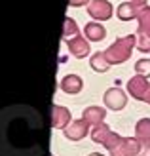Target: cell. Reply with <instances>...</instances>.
<instances>
[{
  "label": "cell",
  "instance_id": "obj_20",
  "mask_svg": "<svg viewBox=\"0 0 150 156\" xmlns=\"http://www.w3.org/2000/svg\"><path fill=\"white\" fill-rule=\"evenodd\" d=\"M139 156H150V147H146V149H143L141 151V154Z\"/></svg>",
  "mask_w": 150,
  "mask_h": 156
},
{
  "label": "cell",
  "instance_id": "obj_6",
  "mask_svg": "<svg viewBox=\"0 0 150 156\" xmlns=\"http://www.w3.org/2000/svg\"><path fill=\"white\" fill-rule=\"evenodd\" d=\"M88 13L97 21H105L112 17V6L106 0H91L88 4Z\"/></svg>",
  "mask_w": 150,
  "mask_h": 156
},
{
  "label": "cell",
  "instance_id": "obj_21",
  "mask_svg": "<svg viewBox=\"0 0 150 156\" xmlns=\"http://www.w3.org/2000/svg\"><path fill=\"white\" fill-rule=\"evenodd\" d=\"M135 4H139V6H146V0H133Z\"/></svg>",
  "mask_w": 150,
  "mask_h": 156
},
{
  "label": "cell",
  "instance_id": "obj_2",
  "mask_svg": "<svg viewBox=\"0 0 150 156\" xmlns=\"http://www.w3.org/2000/svg\"><path fill=\"white\" fill-rule=\"evenodd\" d=\"M91 139L95 143L103 145L105 149L110 152V156H139L143 151V145L135 137H120L114 133L106 124H99L93 126L91 129Z\"/></svg>",
  "mask_w": 150,
  "mask_h": 156
},
{
  "label": "cell",
  "instance_id": "obj_7",
  "mask_svg": "<svg viewBox=\"0 0 150 156\" xmlns=\"http://www.w3.org/2000/svg\"><path fill=\"white\" fill-rule=\"evenodd\" d=\"M125 103H127V95L118 88H110L106 90L105 93V105L110 108V111H122V108L125 107Z\"/></svg>",
  "mask_w": 150,
  "mask_h": 156
},
{
  "label": "cell",
  "instance_id": "obj_19",
  "mask_svg": "<svg viewBox=\"0 0 150 156\" xmlns=\"http://www.w3.org/2000/svg\"><path fill=\"white\" fill-rule=\"evenodd\" d=\"M89 2V0H70V6H72V8H78V6H82V4H88Z\"/></svg>",
  "mask_w": 150,
  "mask_h": 156
},
{
  "label": "cell",
  "instance_id": "obj_4",
  "mask_svg": "<svg viewBox=\"0 0 150 156\" xmlns=\"http://www.w3.org/2000/svg\"><path fill=\"white\" fill-rule=\"evenodd\" d=\"M137 19H139V29H137L139 50L146 53V51H150V8L148 6L141 8Z\"/></svg>",
  "mask_w": 150,
  "mask_h": 156
},
{
  "label": "cell",
  "instance_id": "obj_12",
  "mask_svg": "<svg viewBox=\"0 0 150 156\" xmlns=\"http://www.w3.org/2000/svg\"><path fill=\"white\" fill-rule=\"evenodd\" d=\"M106 116V111L103 107H88L84 111V116L82 118L89 124V126H99V124H103V120H105Z\"/></svg>",
  "mask_w": 150,
  "mask_h": 156
},
{
  "label": "cell",
  "instance_id": "obj_17",
  "mask_svg": "<svg viewBox=\"0 0 150 156\" xmlns=\"http://www.w3.org/2000/svg\"><path fill=\"white\" fill-rule=\"evenodd\" d=\"M76 34H80V30H78V25L74 23V19L67 17L65 19V29H63V42L68 40V38H72Z\"/></svg>",
  "mask_w": 150,
  "mask_h": 156
},
{
  "label": "cell",
  "instance_id": "obj_11",
  "mask_svg": "<svg viewBox=\"0 0 150 156\" xmlns=\"http://www.w3.org/2000/svg\"><path fill=\"white\" fill-rule=\"evenodd\" d=\"M82 88H84V80L80 76H76V74H67L61 80V90L65 93H68V95H76V93H80Z\"/></svg>",
  "mask_w": 150,
  "mask_h": 156
},
{
  "label": "cell",
  "instance_id": "obj_1",
  "mask_svg": "<svg viewBox=\"0 0 150 156\" xmlns=\"http://www.w3.org/2000/svg\"><path fill=\"white\" fill-rule=\"evenodd\" d=\"M27 139L36 156L46 151L44 122L34 108L27 105H17L4 108L2 112V154L17 143V139Z\"/></svg>",
  "mask_w": 150,
  "mask_h": 156
},
{
  "label": "cell",
  "instance_id": "obj_13",
  "mask_svg": "<svg viewBox=\"0 0 150 156\" xmlns=\"http://www.w3.org/2000/svg\"><path fill=\"white\" fill-rule=\"evenodd\" d=\"M135 137L141 141L143 149L150 147V118H143V120L137 122V126H135Z\"/></svg>",
  "mask_w": 150,
  "mask_h": 156
},
{
  "label": "cell",
  "instance_id": "obj_3",
  "mask_svg": "<svg viewBox=\"0 0 150 156\" xmlns=\"http://www.w3.org/2000/svg\"><path fill=\"white\" fill-rule=\"evenodd\" d=\"M135 42H137V38L133 36V34H127V36L118 38V40L110 46V48H106L105 51H103V55H105L106 63H108V65H118V63L127 61V59L131 57L133 48H135Z\"/></svg>",
  "mask_w": 150,
  "mask_h": 156
},
{
  "label": "cell",
  "instance_id": "obj_9",
  "mask_svg": "<svg viewBox=\"0 0 150 156\" xmlns=\"http://www.w3.org/2000/svg\"><path fill=\"white\" fill-rule=\"evenodd\" d=\"M65 42H67L68 50H70V53H72L74 57L82 59L85 55H89V44H88L85 38H82V34H76V36L68 38V40H65Z\"/></svg>",
  "mask_w": 150,
  "mask_h": 156
},
{
  "label": "cell",
  "instance_id": "obj_14",
  "mask_svg": "<svg viewBox=\"0 0 150 156\" xmlns=\"http://www.w3.org/2000/svg\"><path fill=\"white\" fill-rule=\"evenodd\" d=\"M84 34L91 42H101L103 38L106 36V30H105V27H103L101 23L95 21V23H88V25L84 27Z\"/></svg>",
  "mask_w": 150,
  "mask_h": 156
},
{
  "label": "cell",
  "instance_id": "obj_16",
  "mask_svg": "<svg viewBox=\"0 0 150 156\" xmlns=\"http://www.w3.org/2000/svg\"><path fill=\"white\" fill-rule=\"evenodd\" d=\"M89 65H91V69L95 73H106L108 69H110V65L106 63V59H105V55H103V51H99V53H95V55L91 57V61H89Z\"/></svg>",
  "mask_w": 150,
  "mask_h": 156
},
{
  "label": "cell",
  "instance_id": "obj_5",
  "mask_svg": "<svg viewBox=\"0 0 150 156\" xmlns=\"http://www.w3.org/2000/svg\"><path fill=\"white\" fill-rule=\"evenodd\" d=\"M148 90H150V82L146 80L145 76H141V74H135V76H133L131 80L127 82V91H129V95L135 97L137 101H145Z\"/></svg>",
  "mask_w": 150,
  "mask_h": 156
},
{
  "label": "cell",
  "instance_id": "obj_8",
  "mask_svg": "<svg viewBox=\"0 0 150 156\" xmlns=\"http://www.w3.org/2000/svg\"><path fill=\"white\" fill-rule=\"evenodd\" d=\"M63 131H65V137L68 139V141H80V139H84L89 133V124L84 118H80V120H74L68 128H65Z\"/></svg>",
  "mask_w": 150,
  "mask_h": 156
},
{
  "label": "cell",
  "instance_id": "obj_23",
  "mask_svg": "<svg viewBox=\"0 0 150 156\" xmlns=\"http://www.w3.org/2000/svg\"><path fill=\"white\" fill-rule=\"evenodd\" d=\"M89 156H103V154H101V152H91Z\"/></svg>",
  "mask_w": 150,
  "mask_h": 156
},
{
  "label": "cell",
  "instance_id": "obj_15",
  "mask_svg": "<svg viewBox=\"0 0 150 156\" xmlns=\"http://www.w3.org/2000/svg\"><path fill=\"white\" fill-rule=\"evenodd\" d=\"M141 8L143 6H139V4H135V2H124V4H120V8H118V17H120L122 21H129V19H133V17H137L139 15V12H141Z\"/></svg>",
  "mask_w": 150,
  "mask_h": 156
},
{
  "label": "cell",
  "instance_id": "obj_22",
  "mask_svg": "<svg viewBox=\"0 0 150 156\" xmlns=\"http://www.w3.org/2000/svg\"><path fill=\"white\" fill-rule=\"evenodd\" d=\"M145 103H148V105H150V90H148V93H146V97H145Z\"/></svg>",
  "mask_w": 150,
  "mask_h": 156
},
{
  "label": "cell",
  "instance_id": "obj_10",
  "mask_svg": "<svg viewBox=\"0 0 150 156\" xmlns=\"http://www.w3.org/2000/svg\"><path fill=\"white\" fill-rule=\"evenodd\" d=\"M70 111L65 107H59V105H55L51 108V126L53 128H57V129H65L70 126Z\"/></svg>",
  "mask_w": 150,
  "mask_h": 156
},
{
  "label": "cell",
  "instance_id": "obj_18",
  "mask_svg": "<svg viewBox=\"0 0 150 156\" xmlns=\"http://www.w3.org/2000/svg\"><path fill=\"white\" fill-rule=\"evenodd\" d=\"M135 71H137V74L148 78L150 76V59H139L135 63Z\"/></svg>",
  "mask_w": 150,
  "mask_h": 156
}]
</instances>
